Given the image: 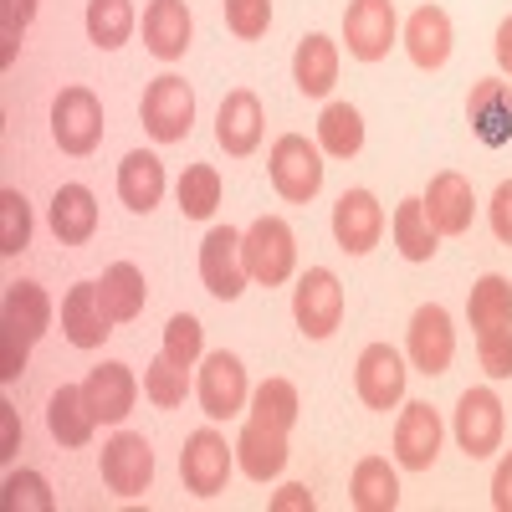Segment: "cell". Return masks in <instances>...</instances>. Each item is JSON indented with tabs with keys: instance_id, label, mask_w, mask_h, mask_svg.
Returning <instances> with one entry per match:
<instances>
[{
	"instance_id": "cell-1",
	"label": "cell",
	"mask_w": 512,
	"mask_h": 512,
	"mask_svg": "<svg viewBox=\"0 0 512 512\" xmlns=\"http://www.w3.org/2000/svg\"><path fill=\"white\" fill-rule=\"evenodd\" d=\"M52 323V303L36 282H11L0 303V379H16L26 369V354Z\"/></svg>"
},
{
	"instance_id": "cell-2",
	"label": "cell",
	"mask_w": 512,
	"mask_h": 512,
	"mask_svg": "<svg viewBox=\"0 0 512 512\" xmlns=\"http://www.w3.org/2000/svg\"><path fill=\"white\" fill-rule=\"evenodd\" d=\"M241 262H246V277L262 282V287H277L292 277L297 267V241H292V226L282 216H262L246 236H241Z\"/></svg>"
},
{
	"instance_id": "cell-3",
	"label": "cell",
	"mask_w": 512,
	"mask_h": 512,
	"mask_svg": "<svg viewBox=\"0 0 512 512\" xmlns=\"http://www.w3.org/2000/svg\"><path fill=\"white\" fill-rule=\"evenodd\" d=\"M190 123H195V93H190V82L185 77H154L149 88H144V128H149V139L159 144H180L190 134Z\"/></svg>"
},
{
	"instance_id": "cell-4",
	"label": "cell",
	"mask_w": 512,
	"mask_h": 512,
	"mask_svg": "<svg viewBox=\"0 0 512 512\" xmlns=\"http://www.w3.org/2000/svg\"><path fill=\"white\" fill-rule=\"evenodd\" d=\"M272 185H277V195L282 200H292V205H303V200H313L318 190H323V159H318V149L303 139V134H282L277 144H272Z\"/></svg>"
},
{
	"instance_id": "cell-5",
	"label": "cell",
	"mask_w": 512,
	"mask_h": 512,
	"mask_svg": "<svg viewBox=\"0 0 512 512\" xmlns=\"http://www.w3.org/2000/svg\"><path fill=\"white\" fill-rule=\"evenodd\" d=\"M52 139L67 154H93L103 139V103L88 88H62L52 103Z\"/></svg>"
},
{
	"instance_id": "cell-6",
	"label": "cell",
	"mask_w": 512,
	"mask_h": 512,
	"mask_svg": "<svg viewBox=\"0 0 512 512\" xmlns=\"http://www.w3.org/2000/svg\"><path fill=\"white\" fill-rule=\"evenodd\" d=\"M292 318L308 338H328L338 323H344V287L328 267H313L292 292Z\"/></svg>"
},
{
	"instance_id": "cell-7",
	"label": "cell",
	"mask_w": 512,
	"mask_h": 512,
	"mask_svg": "<svg viewBox=\"0 0 512 512\" xmlns=\"http://www.w3.org/2000/svg\"><path fill=\"white\" fill-rule=\"evenodd\" d=\"M200 277H205V292H216L221 303H236L246 292V262H241V231L231 226H216L205 241H200Z\"/></svg>"
},
{
	"instance_id": "cell-8",
	"label": "cell",
	"mask_w": 512,
	"mask_h": 512,
	"mask_svg": "<svg viewBox=\"0 0 512 512\" xmlns=\"http://www.w3.org/2000/svg\"><path fill=\"white\" fill-rule=\"evenodd\" d=\"M180 477H185V487L195 497L226 492V477H231V446H226V436L210 431V425H205V431H195L185 441V451H180Z\"/></svg>"
},
{
	"instance_id": "cell-9",
	"label": "cell",
	"mask_w": 512,
	"mask_h": 512,
	"mask_svg": "<svg viewBox=\"0 0 512 512\" xmlns=\"http://www.w3.org/2000/svg\"><path fill=\"white\" fill-rule=\"evenodd\" d=\"M344 41H349V57H359V62L390 57V47H395V6L390 0H349Z\"/></svg>"
},
{
	"instance_id": "cell-10",
	"label": "cell",
	"mask_w": 512,
	"mask_h": 512,
	"mask_svg": "<svg viewBox=\"0 0 512 512\" xmlns=\"http://www.w3.org/2000/svg\"><path fill=\"white\" fill-rule=\"evenodd\" d=\"M98 466H103V482H108L118 497H139V492H149V482H154V451H149V441L134 436V431H118V436L103 446Z\"/></svg>"
},
{
	"instance_id": "cell-11",
	"label": "cell",
	"mask_w": 512,
	"mask_h": 512,
	"mask_svg": "<svg viewBox=\"0 0 512 512\" xmlns=\"http://www.w3.org/2000/svg\"><path fill=\"white\" fill-rule=\"evenodd\" d=\"M354 390L369 410H395L405 400V364L390 344H369L354 364Z\"/></svg>"
},
{
	"instance_id": "cell-12",
	"label": "cell",
	"mask_w": 512,
	"mask_h": 512,
	"mask_svg": "<svg viewBox=\"0 0 512 512\" xmlns=\"http://www.w3.org/2000/svg\"><path fill=\"white\" fill-rule=\"evenodd\" d=\"M456 441L461 451L482 461L502 446V400L492 390H466L461 405H456Z\"/></svg>"
},
{
	"instance_id": "cell-13",
	"label": "cell",
	"mask_w": 512,
	"mask_h": 512,
	"mask_svg": "<svg viewBox=\"0 0 512 512\" xmlns=\"http://www.w3.org/2000/svg\"><path fill=\"white\" fill-rule=\"evenodd\" d=\"M451 354H456L451 313L441 303L415 308V318H410V359H415V369L420 374H446L451 369Z\"/></svg>"
},
{
	"instance_id": "cell-14",
	"label": "cell",
	"mask_w": 512,
	"mask_h": 512,
	"mask_svg": "<svg viewBox=\"0 0 512 512\" xmlns=\"http://www.w3.org/2000/svg\"><path fill=\"white\" fill-rule=\"evenodd\" d=\"M195 395H200V405H205L210 420H231V415H241V405H246V369H241V359L226 354V349H221V354H210V359L200 364Z\"/></svg>"
},
{
	"instance_id": "cell-15",
	"label": "cell",
	"mask_w": 512,
	"mask_h": 512,
	"mask_svg": "<svg viewBox=\"0 0 512 512\" xmlns=\"http://www.w3.org/2000/svg\"><path fill=\"white\" fill-rule=\"evenodd\" d=\"M379 231H384V210L369 190H344L333 205V241L344 246L349 256H364L379 246Z\"/></svg>"
},
{
	"instance_id": "cell-16",
	"label": "cell",
	"mask_w": 512,
	"mask_h": 512,
	"mask_svg": "<svg viewBox=\"0 0 512 512\" xmlns=\"http://www.w3.org/2000/svg\"><path fill=\"white\" fill-rule=\"evenodd\" d=\"M420 200H425V216H431V226H436L441 236H461L466 226H472V216H477L472 180L456 175V169L436 175V180H431V190H425Z\"/></svg>"
},
{
	"instance_id": "cell-17",
	"label": "cell",
	"mask_w": 512,
	"mask_h": 512,
	"mask_svg": "<svg viewBox=\"0 0 512 512\" xmlns=\"http://www.w3.org/2000/svg\"><path fill=\"white\" fill-rule=\"evenodd\" d=\"M441 415L431 405H405L400 425H395V461L410 472H431V461L441 456Z\"/></svg>"
},
{
	"instance_id": "cell-18",
	"label": "cell",
	"mask_w": 512,
	"mask_h": 512,
	"mask_svg": "<svg viewBox=\"0 0 512 512\" xmlns=\"http://www.w3.org/2000/svg\"><path fill=\"white\" fill-rule=\"evenodd\" d=\"M466 118H472V134L487 149H502L512 139V88L497 77H482L472 98H466Z\"/></svg>"
},
{
	"instance_id": "cell-19",
	"label": "cell",
	"mask_w": 512,
	"mask_h": 512,
	"mask_svg": "<svg viewBox=\"0 0 512 512\" xmlns=\"http://www.w3.org/2000/svg\"><path fill=\"white\" fill-rule=\"evenodd\" d=\"M82 395H88L98 420L118 425L128 410H134V400H139V379H134L128 364H98L88 379H82Z\"/></svg>"
},
{
	"instance_id": "cell-20",
	"label": "cell",
	"mask_w": 512,
	"mask_h": 512,
	"mask_svg": "<svg viewBox=\"0 0 512 512\" xmlns=\"http://www.w3.org/2000/svg\"><path fill=\"white\" fill-rule=\"evenodd\" d=\"M262 103H256V93H246V88H236V93H226L221 98V113H216V139H221V149L226 154H251L256 144H262Z\"/></svg>"
},
{
	"instance_id": "cell-21",
	"label": "cell",
	"mask_w": 512,
	"mask_h": 512,
	"mask_svg": "<svg viewBox=\"0 0 512 512\" xmlns=\"http://www.w3.org/2000/svg\"><path fill=\"white\" fill-rule=\"evenodd\" d=\"M62 333L72 338L77 349H98L103 338L113 333V318H108L103 297H98V282H77L67 292V303H62Z\"/></svg>"
},
{
	"instance_id": "cell-22",
	"label": "cell",
	"mask_w": 512,
	"mask_h": 512,
	"mask_svg": "<svg viewBox=\"0 0 512 512\" xmlns=\"http://www.w3.org/2000/svg\"><path fill=\"white\" fill-rule=\"evenodd\" d=\"M190 11H185V0H149V11H144V47L164 62H175L185 57L190 47Z\"/></svg>"
},
{
	"instance_id": "cell-23",
	"label": "cell",
	"mask_w": 512,
	"mask_h": 512,
	"mask_svg": "<svg viewBox=\"0 0 512 512\" xmlns=\"http://www.w3.org/2000/svg\"><path fill=\"white\" fill-rule=\"evenodd\" d=\"M236 461L251 482H272L287 466V431H272L262 420H246V431L236 441Z\"/></svg>"
},
{
	"instance_id": "cell-24",
	"label": "cell",
	"mask_w": 512,
	"mask_h": 512,
	"mask_svg": "<svg viewBox=\"0 0 512 512\" xmlns=\"http://www.w3.org/2000/svg\"><path fill=\"white\" fill-rule=\"evenodd\" d=\"M405 47H410V62L425 67V72L446 67V57H451V16L441 6H420L405 26Z\"/></svg>"
},
{
	"instance_id": "cell-25",
	"label": "cell",
	"mask_w": 512,
	"mask_h": 512,
	"mask_svg": "<svg viewBox=\"0 0 512 512\" xmlns=\"http://www.w3.org/2000/svg\"><path fill=\"white\" fill-rule=\"evenodd\" d=\"M292 82L303 88L308 98H328L333 82H338V47L328 36L308 31L303 41H297V57H292Z\"/></svg>"
},
{
	"instance_id": "cell-26",
	"label": "cell",
	"mask_w": 512,
	"mask_h": 512,
	"mask_svg": "<svg viewBox=\"0 0 512 512\" xmlns=\"http://www.w3.org/2000/svg\"><path fill=\"white\" fill-rule=\"evenodd\" d=\"M98 231V200L88 185H62L52 195V236L62 246H82Z\"/></svg>"
},
{
	"instance_id": "cell-27",
	"label": "cell",
	"mask_w": 512,
	"mask_h": 512,
	"mask_svg": "<svg viewBox=\"0 0 512 512\" xmlns=\"http://www.w3.org/2000/svg\"><path fill=\"white\" fill-rule=\"evenodd\" d=\"M118 195H123L128 210L149 216V210L159 205V195H164V164L149 149H134V154L118 164Z\"/></svg>"
},
{
	"instance_id": "cell-28",
	"label": "cell",
	"mask_w": 512,
	"mask_h": 512,
	"mask_svg": "<svg viewBox=\"0 0 512 512\" xmlns=\"http://www.w3.org/2000/svg\"><path fill=\"white\" fill-rule=\"evenodd\" d=\"M349 502H354L359 512H395V507H400V477H395V466L379 461V456H364V461L354 466Z\"/></svg>"
},
{
	"instance_id": "cell-29",
	"label": "cell",
	"mask_w": 512,
	"mask_h": 512,
	"mask_svg": "<svg viewBox=\"0 0 512 512\" xmlns=\"http://www.w3.org/2000/svg\"><path fill=\"white\" fill-rule=\"evenodd\" d=\"M47 425H52V436H57L62 446H88V441H93L98 415H93L88 395H82V384H62V390L52 395V405H47Z\"/></svg>"
},
{
	"instance_id": "cell-30",
	"label": "cell",
	"mask_w": 512,
	"mask_h": 512,
	"mask_svg": "<svg viewBox=\"0 0 512 512\" xmlns=\"http://www.w3.org/2000/svg\"><path fill=\"white\" fill-rule=\"evenodd\" d=\"M98 297H103V308L113 323H134L149 303V287H144V272L134 262H113L98 282Z\"/></svg>"
},
{
	"instance_id": "cell-31",
	"label": "cell",
	"mask_w": 512,
	"mask_h": 512,
	"mask_svg": "<svg viewBox=\"0 0 512 512\" xmlns=\"http://www.w3.org/2000/svg\"><path fill=\"white\" fill-rule=\"evenodd\" d=\"M318 144L333 159H354L364 149V118H359V108L354 103H328L323 118H318Z\"/></svg>"
},
{
	"instance_id": "cell-32",
	"label": "cell",
	"mask_w": 512,
	"mask_h": 512,
	"mask_svg": "<svg viewBox=\"0 0 512 512\" xmlns=\"http://www.w3.org/2000/svg\"><path fill=\"white\" fill-rule=\"evenodd\" d=\"M466 318H472L477 333H487V328H512V282L497 277V272H487V277L472 287Z\"/></svg>"
},
{
	"instance_id": "cell-33",
	"label": "cell",
	"mask_w": 512,
	"mask_h": 512,
	"mask_svg": "<svg viewBox=\"0 0 512 512\" xmlns=\"http://www.w3.org/2000/svg\"><path fill=\"white\" fill-rule=\"evenodd\" d=\"M436 226H431V216H425V200H400V210H395V246L410 256V262H431L436 256Z\"/></svg>"
},
{
	"instance_id": "cell-34",
	"label": "cell",
	"mask_w": 512,
	"mask_h": 512,
	"mask_svg": "<svg viewBox=\"0 0 512 512\" xmlns=\"http://www.w3.org/2000/svg\"><path fill=\"white\" fill-rule=\"evenodd\" d=\"M128 31H134V6L128 0H88V41L103 52L123 47Z\"/></svg>"
},
{
	"instance_id": "cell-35",
	"label": "cell",
	"mask_w": 512,
	"mask_h": 512,
	"mask_svg": "<svg viewBox=\"0 0 512 512\" xmlns=\"http://www.w3.org/2000/svg\"><path fill=\"white\" fill-rule=\"evenodd\" d=\"M180 210L190 221H210L216 216V205H221V175L210 164H195V169H185L180 175Z\"/></svg>"
},
{
	"instance_id": "cell-36",
	"label": "cell",
	"mask_w": 512,
	"mask_h": 512,
	"mask_svg": "<svg viewBox=\"0 0 512 512\" xmlns=\"http://www.w3.org/2000/svg\"><path fill=\"white\" fill-rule=\"evenodd\" d=\"M251 420L272 425V431H292V420H297V390H292L287 379L256 384V395H251Z\"/></svg>"
},
{
	"instance_id": "cell-37",
	"label": "cell",
	"mask_w": 512,
	"mask_h": 512,
	"mask_svg": "<svg viewBox=\"0 0 512 512\" xmlns=\"http://www.w3.org/2000/svg\"><path fill=\"white\" fill-rule=\"evenodd\" d=\"M144 395H149L159 410H175V405H185V395H190V374L169 359V354H159V359L144 369Z\"/></svg>"
},
{
	"instance_id": "cell-38",
	"label": "cell",
	"mask_w": 512,
	"mask_h": 512,
	"mask_svg": "<svg viewBox=\"0 0 512 512\" xmlns=\"http://www.w3.org/2000/svg\"><path fill=\"white\" fill-rule=\"evenodd\" d=\"M31 246V205L21 190H0V251L16 256Z\"/></svg>"
},
{
	"instance_id": "cell-39",
	"label": "cell",
	"mask_w": 512,
	"mask_h": 512,
	"mask_svg": "<svg viewBox=\"0 0 512 512\" xmlns=\"http://www.w3.org/2000/svg\"><path fill=\"white\" fill-rule=\"evenodd\" d=\"M0 507L6 512H52L57 507V497H52V487H47V477H36V472H11L6 477V492H0Z\"/></svg>"
},
{
	"instance_id": "cell-40",
	"label": "cell",
	"mask_w": 512,
	"mask_h": 512,
	"mask_svg": "<svg viewBox=\"0 0 512 512\" xmlns=\"http://www.w3.org/2000/svg\"><path fill=\"white\" fill-rule=\"evenodd\" d=\"M200 344H205V338H200V323H195L190 313H175V318L164 323V354L175 359L180 369H195Z\"/></svg>"
},
{
	"instance_id": "cell-41",
	"label": "cell",
	"mask_w": 512,
	"mask_h": 512,
	"mask_svg": "<svg viewBox=\"0 0 512 512\" xmlns=\"http://www.w3.org/2000/svg\"><path fill=\"white\" fill-rule=\"evenodd\" d=\"M226 26H231V36H241V41L267 36V26H272V0H226Z\"/></svg>"
},
{
	"instance_id": "cell-42",
	"label": "cell",
	"mask_w": 512,
	"mask_h": 512,
	"mask_svg": "<svg viewBox=\"0 0 512 512\" xmlns=\"http://www.w3.org/2000/svg\"><path fill=\"white\" fill-rule=\"evenodd\" d=\"M36 16V0H0V62H16V47H21V31L31 26Z\"/></svg>"
},
{
	"instance_id": "cell-43",
	"label": "cell",
	"mask_w": 512,
	"mask_h": 512,
	"mask_svg": "<svg viewBox=\"0 0 512 512\" xmlns=\"http://www.w3.org/2000/svg\"><path fill=\"white\" fill-rule=\"evenodd\" d=\"M477 354H482V369L492 379H507L512 374V328H487L477 333Z\"/></svg>"
},
{
	"instance_id": "cell-44",
	"label": "cell",
	"mask_w": 512,
	"mask_h": 512,
	"mask_svg": "<svg viewBox=\"0 0 512 512\" xmlns=\"http://www.w3.org/2000/svg\"><path fill=\"white\" fill-rule=\"evenodd\" d=\"M492 231H497V241L512 246V180H502L492 195Z\"/></svg>"
},
{
	"instance_id": "cell-45",
	"label": "cell",
	"mask_w": 512,
	"mask_h": 512,
	"mask_svg": "<svg viewBox=\"0 0 512 512\" xmlns=\"http://www.w3.org/2000/svg\"><path fill=\"white\" fill-rule=\"evenodd\" d=\"M492 507H497V512H512V451L502 456L497 477H492Z\"/></svg>"
},
{
	"instance_id": "cell-46",
	"label": "cell",
	"mask_w": 512,
	"mask_h": 512,
	"mask_svg": "<svg viewBox=\"0 0 512 512\" xmlns=\"http://www.w3.org/2000/svg\"><path fill=\"white\" fill-rule=\"evenodd\" d=\"M272 507H277V512H313V492H308V487H282V492L272 497Z\"/></svg>"
},
{
	"instance_id": "cell-47",
	"label": "cell",
	"mask_w": 512,
	"mask_h": 512,
	"mask_svg": "<svg viewBox=\"0 0 512 512\" xmlns=\"http://www.w3.org/2000/svg\"><path fill=\"white\" fill-rule=\"evenodd\" d=\"M497 62H502V72L512 77V16L497 26Z\"/></svg>"
},
{
	"instance_id": "cell-48",
	"label": "cell",
	"mask_w": 512,
	"mask_h": 512,
	"mask_svg": "<svg viewBox=\"0 0 512 512\" xmlns=\"http://www.w3.org/2000/svg\"><path fill=\"white\" fill-rule=\"evenodd\" d=\"M0 425H6V436H0V456H11L16 451V410L11 405H0Z\"/></svg>"
}]
</instances>
